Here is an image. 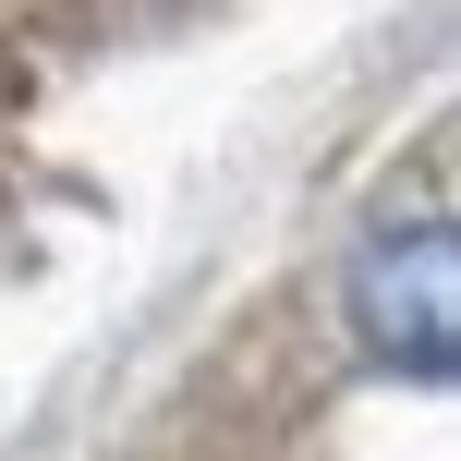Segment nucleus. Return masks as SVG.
Masks as SVG:
<instances>
[{
    "mask_svg": "<svg viewBox=\"0 0 461 461\" xmlns=\"http://www.w3.org/2000/svg\"><path fill=\"white\" fill-rule=\"evenodd\" d=\"M352 340H365L376 365L449 389V365H461V243H449V219L376 230V243L352 255Z\"/></svg>",
    "mask_w": 461,
    "mask_h": 461,
    "instance_id": "obj_1",
    "label": "nucleus"
}]
</instances>
